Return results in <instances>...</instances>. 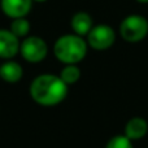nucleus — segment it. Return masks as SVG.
<instances>
[{
    "mask_svg": "<svg viewBox=\"0 0 148 148\" xmlns=\"http://www.w3.org/2000/svg\"><path fill=\"white\" fill-rule=\"evenodd\" d=\"M68 95V84L55 74H40L30 84V96L43 107L57 105Z\"/></svg>",
    "mask_w": 148,
    "mask_h": 148,
    "instance_id": "f257e3e1",
    "label": "nucleus"
},
{
    "mask_svg": "<svg viewBox=\"0 0 148 148\" xmlns=\"http://www.w3.org/2000/svg\"><path fill=\"white\" fill-rule=\"evenodd\" d=\"M87 40L77 34H65L60 36L53 46V53L59 61L65 65L78 64L87 55Z\"/></svg>",
    "mask_w": 148,
    "mask_h": 148,
    "instance_id": "f03ea898",
    "label": "nucleus"
},
{
    "mask_svg": "<svg viewBox=\"0 0 148 148\" xmlns=\"http://www.w3.org/2000/svg\"><path fill=\"white\" fill-rule=\"evenodd\" d=\"M120 35L127 43H138L148 35V20L142 14H129L120 25Z\"/></svg>",
    "mask_w": 148,
    "mask_h": 148,
    "instance_id": "7ed1b4c3",
    "label": "nucleus"
},
{
    "mask_svg": "<svg viewBox=\"0 0 148 148\" xmlns=\"http://www.w3.org/2000/svg\"><path fill=\"white\" fill-rule=\"evenodd\" d=\"M116 42V31L112 26L100 23L91 29L87 34V44L96 51H105Z\"/></svg>",
    "mask_w": 148,
    "mask_h": 148,
    "instance_id": "20e7f679",
    "label": "nucleus"
},
{
    "mask_svg": "<svg viewBox=\"0 0 148 148\" xmlns=\"http://www.w3.org/2000/svg\"><path fill=\"white\" fill-rule=\"evenodd\" d=\"M20 53L27 62H40L48 53V46L39 36H27L20 44Z\"/></svg>",
    "mask_w": 148,
    "mask_h": 148,
    "instance_id": "39448f33",
    "label": "nucleus"
},
{
    "mask_svg": "<svg viewBox=\"0 0 148 148\" xmlns=\"http://www.w3.org/2000/svg\"><path fill=\"white\" fill-rule=\"evenodd\" d=\"M20 52V40L10 30L0 29V59H12Z\"/></svg>",
    "mask_w": 148,
    "mask_h": 148,
    "instance_id": "423d86ee",
    "label": "nucleus"
},
{
    "mask_svg": "<svg viewBox=\"0 0 148 148\" xmlns=\"http://www.w3.org/2000/svg\"><path fill=\"white\" fill-rule=\"evenodd\" d=\"M33 0H0L1 10L10 18L25 17L31 10Z\"/></svg>",
    "mask_w": 148,
    "mask_h": 148,
    "instance_id": "0eeeda50",
    "label": "nucleus"
},
{
    "mask_svg": "<svg viewBox=\"0 0 148 148\" xmlns=\"http://www.w3.org/2000/svg\"><path fill=\"white\" fill-rule=\"evenodd\" d=\"M148 133V122L143 117H133L126 122L123 135H126L131 142L140 140Z\"/></svg>",
    "mask_w": 148,
    "mask_h": 148,
    "instance_id": "6e6552de",
    "label": "nucleus"
},
{
    "mask_svg": "<svg viewBox=\"0 0 148 148\" xmlns=\"http://www.w3.org/2000/svg\"><path fill=\"white\" fill-rule=\"evenodd\" d=\"M70 25L74 31V34L79 36H87V34L94 27L92 17L86 12H78L72 17Z\"/></svg>",
    "mask_w": 148,
    "mask_h": 148,
    "instance_id": "1a4fd4ad",
    "label": "nucleus"
},
{
    "mask_svg": "<svg viewBox=\"0 0 148 148\" xmlns=\"http://www.w3.org/2000/svg\"><path fill=\"white\" fill-rule=\"evenodd\" d=\"M23 75V69L16 61H5L0 65V78L8 83H16L21 81Z\"/></svg>",
    "mask_w": 148,
    "mask_h": 148,
    "instance_id": "9d476101",
    "label": "nucleus"
},
{
    "mask_svg": "<svg viewBox=\"0 0 148 148\" xmlns=\"http://www.w3.org/2000/svg\"><path fill=\"white\" fill-rule=\"evenodd\" d=\"M60 78H61L68 86L73 84V83H75V82H78L79 78H81V69L77 66V64L65 65L61 69V72H60Z\"/></svg>",
    "mask_w": 148,
    "mask_h": 148,
    "instance_id": "9b49d317",
    "label": "nucleus"
},
{
    "mask_svg": "<svg viewBox=\"0 0 148 148\" xmlns=\"http://www.w3.org/2000/svg\"><path fill=\"white\" fill-rule=\"evenodd\" d=\"M10 31L18 38L26 36L29 34V31H30V22L25 17L13 18L12 23H10Z\"/></svg>",
    "mask_w": 148,
    "mask_h": 148,
    "instance_id": "f8f14e48",
    "label": "nucleus"
},
{
    "mask_svg": "<svg viewBox=\"0 0 148 148\" xmlns=\"http://www.w3.org/2000/svg\"><path fill=\"white\" fill-rule=\"evenodd\" d=\"M105 148H134V146L126 135H116L108 140Z\"/></svg>",
    "mask_w": 148,
    "mask_h": 148,
    "instance_id": "ddd939ff",
    "label": "nucleus"
},
{
    "mask_svg": "<svg viewBox=\"0 0 148 148\" xmlns=\"http://www.w3.org/2000/svg\"><path fill=\"white\" fill-rule=\"evenodd\" d=\"M138 3H142V4H147L148 3V0H136Z\"/></svg>",
    "mask_w": 148,
    "mask_h": 148,
    "instance_id": "4468645a",
    "label": "nucleus"
},
{
    "mask_svg": "<svg viewBox=\"0 0 148 148\" xmlns=\"http://www.w3.org/2000/svg\"><path fill=\"white\" fill-rule=\"evenodd\" d=\"M33 1H47V0H33Z\"/></svg>",
    "mask_w": 148,
    "mask_h": 148,
    "instance_id": "2eb2a0df",
    "label": "nucleus"
}]
</instances>
